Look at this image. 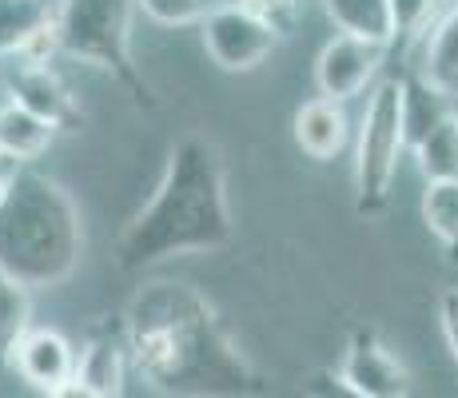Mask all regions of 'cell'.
I'll list each match as a JSON object with an SVG mask.
<instances>
[{"label":"cell","instance_id":"19","mask_svg":"<svg viewBox=\"0 0 458 398\" xmlns=\"http://www.w3.org/2000/svg\"><path fill=\"white\" fill-rule=\"evenodd\" d=\"M411 156H415L422 180H451V175H458V112L438 128H430L422 140H415Z\"/></svg>","mask_w":458,"mask_h":398},{"label":"cell","instance_id":"27","mask_svg":"<svg viewBox=\"0 0 458 398\" xmlns=\"http://www.w3.org/2000/svg\"><path fill=\"white\" fill-rule=\"evenodd\" d=\"M0 100H4V96H0Z\"/></svg>","mask_w":458,"mask_h":398},{"label":"cell","instance_id":"1","mask_svg":"<svg viewBox=\"0 0 458 398\" xmlns=\"http://www.w3.org/2000/svg\"><path fill=\"white\" fill-rule=\"evenodd\" d=\"M124 343L131 370L164 394H248L259 383L191 283H144L128 299Z\"/></svg>","mask_w":458,"mask_h":398},{"label":"cell","instance_id":"26","mask_svg":"<svg viewBox=\"0 0 458 398\" xmlns=\"http://www.w3.org/2000/svg\"><path fill=\"white\" fill-rule=\"evenodd\" d=\"M446 4H454V0H446Z\"/></svg>","mask_w":458,"mask_h":398},{"label":"cell","instance_id":"3","mask_svg":"<svg viewBox=\"0 0 458 398\" xmlns=\"http://www.w3.org/2000/svg\"><path fill=\"white\" fill-rule=\"evenodd\" d=\"M81 251V207L56 180L24 167L0 199V271L32 291L56 287L76 271Z\"/></svg>","mask_w":458,"mask_h":398},{"label":"cell","instance_id":"21","mask_svg":"<svg viewBox=\"0 0 458 398\" xmlns=\"http://www.w3.org/2000/svg\"><path fill=\"white\" fill-rule=\"evenodd\" d=\"M446 13V0H391V44H415L427 40V32L435 29V21Z\"/></svg>","mask_w":458,"mask_h":398},{"label":"cell","instance_id":"10","mask_svg":"<svg viewBox=\"0 0 458 398\" xmlns=\"http://www.w3.org/2000/svg\"><path fill=\"white\" fill-rule=\"evenodd\" d=\"M60 0H0V60H52Z\"/></svg>","mask_w":458,"mask_h":398},{"label":"cell","instance_id":"4","mask_svg":"<svg viewBox=\"0 0 458 398\" xmlns=\"http://www.w3.org/2000/svg\"><path fill=\"white\" fill-rule=\"evenodd\" d=\"M140 16V0H60L56 40L60 56H72L108 72L136 104L152 108V88L131 60V29Z\"/></svg>","mask_w":458,"mask_h":398},{"label":"cell","instance_id":"5","mask_svg":"<svg viewBox=\"0 0 458 398\" xmlns=\"http://www.w3.org/2000/svg\"><path fill=\"white\" fill-rule=\"evenodd\" d=\"M411 152L403 123V80H383L371 88L355 131V207L378 216L391 199L403 156Z\"/></svg>","mask_w":458,"mask_h":398},{"label":"cell","instance_id":"18","mask_svg":"<svg viewBox=\"0 0 458 398\" xmlns=\"http://www.w3.org/2000/svg\"><path fill=\"white\" fill-rule=\"evenodd\" d=\"M32 326V287L0 271V375L8 370L16 343Z\"/></svg>","mask_w":458,"mask_h":398},{"label":"cell","instance_id":"13","mask_svg":"<svg viewBox=\"0 0 458 398\" xmlns=\"http://www.w3.org/2000/svg\"><path fill=\"white\" fill-rule=\"evenodd\" d=\"M292 131H295L299 152L319 159V164H327V159L347 152V144H351L347 104L331 100V96H315V100H307L303 108L295 112Z\"/></svg>","mask_w":458,"mask_h":398},{"label":"cell","instance_id":"9","mask_svg":"<svg viewBox=\"0 0 458 398\" xmlns=\"http://www.w3.org/2000/svg\"><path fill=\"white\" fill-rule=\"evenodd\" d=\"M8 370L40 394H68L76 378V347L52 326L32 323L24 339L16 343Z\"/></svg>","mask_w":458,"mask_h":398},{"label":"cell","instance_id":"7","mask_svg":"<svg viewBox=\"0 0 458 398\" xmlns=\"http://www.w3.org/2000/svg\"><path fill=\"white\" fill-rule=\"evenodd\" d=\"M386 48L391 44L383 40H367L355 37V32H335V37L323 44V52L315 56V88L319 96H331V100H355L371 88V80L378 76L386 60Z\"/></svg>","mask_w":458,"mask_h":398},{"label":"cell","instance_id":"20","mask_svg":"<svg viewBox=\"0 0 458 398\" xmlns=\"http://www.w3.org/2000/svg\"><path fill=\"white\" fill-rule=\"evenodd\" d=\"M422 224L443 247L458 251V175L427 180V188H422Z\"/></svg>","mask_w":458,"mask_h":398},{"label":"cell","instance_id":"8","mask_svg":"<svg viewBox=\"0 0 458 398\" xmlns=\"http://www.w3.org/2000/svg\"><path fill=\"white\" fill-rule=\"evenodd\" d=\"M339 383L343 391L359 398H407L411 370L383 343V334L371 331V326H359L347 343V355H343Z\"/></svg>","mask_w":458,"mask_h":398},{"label":"cell","instance_id":"12","mask_svg":"<svg viewBox=\"0 0 458 398\" xmlns=\"http://www.w3.org/2000/svg\"><path fill=\"white\" fill-rule=\"evenodd\" d=\"M131 370V355L124 331L120 334H96L76 351V378L68 394H84V398H116L124 394Z\"/></svg>","mask_w":458,"mask_h":398},{"label":"cell","instance_id":"15","mask_svg":"<svg viewBox=\"0 0 458 398\" xmlns=\"http://www.w3.org/2000/svg\"><path fill=\"white\" fill-rule=\"evenodd\" d=\"M458 112V96L446 88H438L435 80L422 72H411L403 80V123H407V144L422 140L430 128H438L443 120H451Z\"/></svg>","mask_w":458,"mask_h":398},{"label":"cell","instance_id":"17","mask_svg":"<svg viewBox=\"0 0 458 398\" xmlns=\"http://www.w3.org/2000/svg\"><path fill=\"white\" fill-rule=\"evenodd\" d=\"M327 21L335 24V32H355L367 40H394L391 29V0H323Z\"/></svg>","mask_w":458,"mask_h":398},{"label":"cell","instance_id":"25","mask_svg":"<svg viewBox=\"0 0 458 398\" xmlns=\"http://www.w3.org/2000/svg\"><path fill=\"white\" fill-rule=\"evenodd\" d=\"M235 4H248V8H259V13H267V16H284V13H292V4L295 0H235ZM284 24V21H279Z\"/></svg>","mask_w":458,"mask_h":398},{"label":"cell","instance_id":"23","mask_svg":"<svg viewBox=\"0 0 458 398\" xmlns=\"http://www.w3.org/2000/svg\"><path fill=\"white\" fill-rule=\"evenodd\" d=\"M438 326H443V339L451 347V359L458 362V287L438 299Z\"/></svg>","mask_w":458,"mask_h":398},{"label":"cell","instance_id":"11","mask_svg":"<svg viewBox=\"0 0 458 398\" xmlns=\"http://www.w3.org/2000/svg\"><path fill=\"white\" fill-rule=\"evenodd\" d=\"M13 100H21L24 108H32L37 116L52 120L60 131H68L76 120H81V108H76L72 88L60 80V72L48 64V60H21L16 72L8 76L4 88Z\"/></svg>","mask_w":458,"mask_h":398},{"label":"cell","instance_id":"16","mask_svg":"<svg viewBox=\"0 0 458 398\" xmlns=\"http://www.w3.org/2000/svg\"><path fill=\"white\" fill-rule=\"evenodd\" d=\"M419 72L427 80H435L438 88H446L451 96H458V0L446 4V13L427 32Z\"/></svg>","mask_w":458,"mask_h":398},{"label":"cell","instance_id":"24","mask_svg":"<svg viewBox=\"0 0 458 398\" xmlns=\"http://www.w3.org/2000/svg\"><path fill=\"white\" fill-rule=\"evenodd\" d=\"M24 167H29V164H21V159H16V156H8L4 148H0V199H4L8 191H13V183L21 180V172H24Z\"/></svg>","mask_w":458,"mask_h":398},{"label":"cell","instance_id":"14","mask_svg":"<svg viewBox=\"0 0 458 398\" xmlns=\"http://www.w3.org/2000/svg\"><path fill=\"white\" fill-rule=\"evenodd\" d=\"M56 123L37 116L32 108H24L21 100H13V96L4 92V100H0V148H4L8 156H16L21 164H37V159L52 148V140H56Z\"/></svg>","mask_w":458,"mask_h":398},{"label":"cell","instance_id":"2","mask_svg":"<svg viewBox=\"0 0 458 398\" xmlns=\"http://www.w3.org/2000/svg\"><path fill=\"white\" fill-rule=\"evenodd\" d=\"M232 239L227 175L219 148L204 136H183L167 152L152 199L116 239V263L124 271L156 267L175 255L219 251Z\"/></svg>","mask_w":458,"mask_h":398},{"label":"cell","instance_id":"22","mask_svg":"<svg viewBox=\"0 0 458 398\" xmlns=\"http://www.w3.org/2000/svg\"><path fill=\"white\" fill-rule=\"evenodd\" d=\"M224 0H140V13L167 29H188V24H204V16Z\"/></svg>","mask_w":458,"mask_h":398},{"label":"cell","instance_id":"6","mask_svg":"<svg viewBox=\"0 0 458 398\" xmlns=\"http://www.w3.org/2000/svg\"><path fill=\"white\" fill-rule=\"evenodd\" d=\"M279 37H284V24L276 16L248 4H235V0L216 4L204 16V24H199L204 52L211 56V64L224 68V72H251V68H259L279 48Z\"/></svg>","mask_w":458,"mask_h":398}]
</instances>
